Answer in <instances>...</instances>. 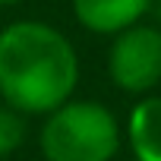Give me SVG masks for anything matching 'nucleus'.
Segmentation results:
<instances>
[{
  "label": "nucleus",
  "mask_w": 161,
  "mask_h": 161,
  "mask_svg": "<svg viewBox=\"0 0 161 161\" xmlns=\"http://www.w3.org/2000/svg\"><path fill=\"white\" fill-rule=\"evenodd\" d=\"M16 3H22V0H0V7H16Z\"/></svg>",
  "instance_id": "8"
},
{
  "label": "nucleus",
  "mask_w": 161,
  "mask_h": 161,
  "mask_svg": "<svg viewBox=\"0 0 161 161\" xmlns=\"http://www.w3.org/2000/svg\"><path fill=\"white\" fill-rule=\"evenodd\" d=\"M108 76L120 92L148 95L161 82V29L139 22L114 35L108 47Z\"/></svg>",
  "instance_id": "3"
},
{
  "label": "nucleus",
  "mask_w": 161,
  "mask_h": 161,
  "mask_svg": "<svg viewBox=\"0 0 161 161\" xmlns=\"http://www.w3.org/2000/svg\"><path fill=\"white\" fill-rule=\"evenodd\" d=\"M22 142H25V117L7 104H0V161L19 152Z\"/></svg>",
  "instance_id": "6"
},
{
  "label": "nucleus",
  "mask_w": 161,
  "mask_h": 161,
  "mask_svg": "<svg viewBox=\"0 0 161 161\" xmlns=\"http://www.w3.org/2000/svg\"><path fill=\"white\" fill-rule=\"evenodd\" d=\"M152 10V0H73V16L86 32L120 35L130 25H139Z\"/></svg>",
  "instance_id": "4"
},
{
  "label": "nucleus",
  "mask_w": 161,
  "mask_h": 161,
  "mask_svg": "<svg viewBox=\"0 0 161 161\" xmlns=\"http://www.w3.org/2000/svg\"><path fill=\"white\" fill-rule=\"evenodd\" d=\"M148 13H155V19H158V29H161V0H152V10Z\"/></svg>",
  "instance_id": "7"
},
{
  "label": "nucleus",
  "mask_w": 161,
  "mask_h": 161,
  "mask_svg": "<svg viewBox=\"0 0 161 161\" xmlns=\"http://www.w3.org/2000/svg\"><path fill=\"white\" fill-rule=\"evenodd\" d=\"M38 145L44 161H114L120 152V123L101 101L69 98L44 114Z\"/></svg>",
  "instance_id": "2"
},
{
  "label": "nucleus",
  "mask_w": 161,
  "mask_h": 161,
  "mask_svg": "<svg viewBox=\"0 0 161 161\" xmlns=\"http://www.w3.org/2000/svg\"><path fill=\"white\" fill-rule=\"evenodd\" d=\"M126 142L136 161H161V95H142L133 104Z\"/></svg>",
  "instance_id": "5"
},
{
  "label": "nucleus",
  "mask_w": 161,
  "mask_h": 161,
  "mask_svg": "<svg viewBox=\"0 0 161 161\" xmlns=\"http://www.w3.org/2000/svg\"><path fill=\"white\" fill-rule=\"evenodd\" d=\"M79 86V54L51 22L16 19L0 29V98L22 117H44Z\"/></svg>",
  "instance_id": "1"
}]
</instances>
